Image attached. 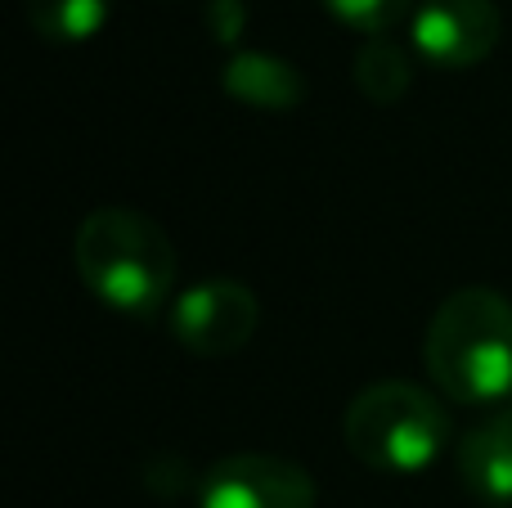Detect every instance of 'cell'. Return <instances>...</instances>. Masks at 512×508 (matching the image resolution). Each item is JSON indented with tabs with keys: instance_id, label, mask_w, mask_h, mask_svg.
<instances>
[{
	"instance_id": "6da1fadb",
	"label": "cell",
	"mask_w": 512,
	"mask_h": 508,
	"mask_svg": "<svg viewBox=\"0 0 512 508\" xmlns=\"http://www.w3.org/2000/svg\"><path fill=\"white\" fill-rule=\"evenodd\" d=\"M72 266L99 306L144 320L171 306L180 261L153 216L135 207H95L72 234Z\"/></svg>"
},
{
	"instance_id": "7a4b0ae2",
	"label": "cell",
	"mask_w": 512,
	"mask_h": 508,
	"mask_svg": "<svg viewBox=\"0 0 512 508\" xmlns=\"http://www.w3.org/2000/svg\"><path fill=\"white\" fill-rule=\"evenodd\" d=\"M432 383L459 405H508L512 396V302L486 284L441 297L423 333Z\"/></svg>"
},
{
	"instance_id": "3957f363",
	"label": "cell",
	"mask_w": 512,
	"mask_h": 508,
	"mask_svg": "<svg viewBox=\"0 0 512 508\" xmlns=\"http://www.w3.org/2000/svg\"><path fill=\"white\" fill-rule=\"evenodd\" d=\"M346 450L364 468L387 477H414L450 446V414L427 387L382 378L351 396L342 414Z\"/></svg>"
},
{
	"instance_id": "277c9868",
	"label": "cell",
	"mask_w": 512,
	"mask_h": 508,
	"mask_svg": "<svg viewBox=\"0 0 512 508\" xmlns=\"http://www.w3.org/2000/svg\"><path fill=\"white\" fill-rule=\"evenodd\" d=\"M167 320L171 338L185 351H194L203 360H221L252 342L256 324H261V302L243 279L212 275L180 288L167 306Z\"/></svg>"
},
{
	"instance_id": "5b68a950",
	"label": "cell",
	"mask_w": 512,
	"mask_h": 508,
	"mask_svg": "<svg viewBox=\"0 0 512 508\" xmlns=\"http://www.w3.org/2000/svg\"><path fill=\"white\" fill-rule=\"evenodd\" d=\"M504 41V14L495 0H418L409 18V45L423 63L468 72Z\"/></svg>"
},
{
	"instance_id": "8992f818",
	"label": "cell",
	"mask_w": 512,
	"mask_h": 508,
	"mask_svg": "<svg viewBox=\"0 0 512 508\" xmlns=\"http://www.w3.org/2000/svg\"><path fill=\"white\" fill-rule=\"evenodd\" d=\"M319 486L297 459L283 455H225L198 482V508H315Z\"/></svg>"
},
{
	"instance_id": "52a82bcc",
	"label": "cell",
	"mask_w": 512,
	"mask_h": 508,
	"mask_svg": "<svg viewBox=\"0 0 512 508\" xmlns=\"http://www.w3.org/2000/svg\"><path fill=\"white\" fill-rule=\"evenodd\" d=\"M221 90L243 108H261V113H292L306 104V77L297 72V63L270 50L230 54L221 68Z\"/></svg>"
},
{
	"instance_id": "ba28073f",
	"label": "cell",
	"mask_w": 512,
	"mask_h": 508,
	"mask_svg": "<svg viewBox=\"0 0 512 508\" xmlns=\"http://www.w3.org/2000/svg\"><path fill=\"white\" fill-rule=\"evenodd\" d=\"M459 482L486 508H512V423L499 414L459 441Z\"/></svg>"
},
{
	"instance_id": "9c48e42d",
	"label": "cell",
	"mask_w": 512,
	"mask_h": 508,
	"mask_svg": "<svg viewBox=\"0 0 512 508\" xmlns=\"http://www.w3.org/2000/svg\"><path fill=\"white\" fill-rule=\"evenodd\" d=\"M355 86L373 99V104H396L414 86V45L396 41L391 32L364 36L355 50Z\"/></svg>"
},
{
	"instance_id": "30bf717a",
	"label": "cell",
	"mask_w": 512,
	"mask_h": 508,
	"mask_svg": "<svg viewBox=\"0 0 512 508\" xmlns=\"http://www.w3.org/2000/svg\"><path fill=\"white\" fill-rule=\"evenodd\" d=\"M113 18V0H27V27L45 45H86Z\"/></svg>"
},
{
	"instance_id": "8fae6325",
	"label": "cell",
	"mask_w": 512,
	"mask_h": 508,
	"mask_svg": "<svg viewBox=\"0 0 512 508\" xmlns=\"http://www.w3.org/2000/svg\"><path fill=\"white\" fill-rule=\"evenodd\" d=\"M337 23L355 27L364 36H382L391 27H400L405 18H414L418 0H319Z\"/></svg>"
},
{
	"instance_id": "7c38bea8",
	"label": "cell",
	"mask_w": 512,
	"mask_h": 508,
	"mask_svg": "<svg viewBox=\"0 0 512 508\" xmlns=\"http://www.w3.org/2000/svg\"><path fill=\"white\" fill-rule=\"evenodd\" d=\"M207 18H212V32L221 36V41H239L248 9H243V0H212V5H207Z\"/></svg>"
},
{
	"instance_id": "4fadbf2b",
	"label": "cell",
	"mask_w": 512,
	"mask_h": 508,
	"mask_svg": "<svg viewBox=\"0 0 512 508\" xmlns=\"http://www.w3.org/2000/svg\"><path fill=\"white\" fill-rule=\"evenodd\" d=\"M504 419L512 423V396H508V405H504Z\"/></svg>"
}]
</instances>
